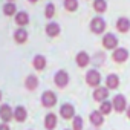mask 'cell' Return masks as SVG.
<instances>
[{
    "instance_id": "cell-1",
    "label": "cell",
    "mask_w": 130,
    "mask_h": 130,
    "mask_svg": "<svg viewBox=\"0 0 130 130\" xmlns=\"http://www.w3.org/2000/svg\"><path fill=\"white\" fill-rule=\"evenodd\" d=\"M101 74L96 71V69H90V71H87V74H86V83L89 84V86H92V87H100V84H101Z\"/></svg>"
},
{
    "instance_id": "cell-2",
    "label": "cell",
    "mask_w": 130,
    "mask_h": 130,
    "mask_svg": "<svg viewBox=\"0 0 130 130\" xmlns=\"http://www.w3.org/2000/svg\"><path fill=\"white\" fill-rule=\"evenodd\" d=\"M106 26L107 25H106L104 19H101V17H93L90 22V31L93 34H103L106 31Z\"/></svg>"
},
{
    "instance_id": "cell-3",
    "label": "cell",
    "mask_w": 130,
    "mask_h": 130,
    "mask_svg": "<svg viewBox=\"0 0 130 130\" xmlns=\"http://www.w3.org/2000/svg\"><path fill=\"white\" fill-rule=\"evenodd\" d=\"M112 104H113V110H115V112H118V113H121V112H124V110H125V107H127V100H125V96H124V95L118 93V95H115V96H113Z\"/></svg>"
},
{
    "instance_id": "cell-4",
    "label": "cell",
    "mask_w": 130,
    "mask_h": 130,
    "mask_svg": "<svg viewBox=\"0 0 130 130\" xmlns=\"http://www.w3.org/2000/svg\"><path fill=\"white\" fill-rule=\"evenodd\" d=\"M103 46L106 47V49H116L118 47V38H116V35L115 34H112V32H107V34H104V37H103Z\"/></svg>"
},
{
    "instance_id": "cell-5",
    "label": "cell",
    "mask_w": 130,
    "mask_h": 130,
    "mask_svg": "<svg viewBox=\"0 0 130 130\" xmlns=\"http://www.w3.org/2000/svg\"><path fill=\"white\" fill-rule=\"evenodd\" d=\"M54 83L57 84V87H66L69 84V74L66 71H58L54 77Z\"/></svg>"
},
{
    "instance_id": "cell-6",
    "label": "cell",
    "mask_w": 130,
    "mask_h": 130,
    "mask_svg": "<svg viewBox=\"0 0 130 130\" xmlns=\"http://www.w3.org/2000/svg\"><path fill=\"white\" fill-rule=\"evenodd\" d=\"M112 58L115 63H124L128 60V51L125 47H116L112 54Z\"/></svg>"
},
{
    "instance_id": "cell-7",
    "label": "cell",
    "mask_w": 130,
    "mask_h": 130,
    "mask_svg": "<svg viewBox=\"0 0 130 130\" xmlns=\"http://www.w3.org/2000/svg\"><path fill=\"white\" fill-rule=\"evenodd\" d=\"M41 104L44 107H54L57 104V95L52 92V90H46L43 95H41Z\"/></svg>"
},
{
    "instance_id": "cell-8",
    "label": "cell",
    "mask_w": 130,
    "mask_h": 130,
    "mask_svg": "<svg viewBox=\"0 0 130 130\" xmlns=\"http://www.w3.org/2000/svg\"><path fill=\"white\" fill-rule=\"evenodd\" d=\"M109 93H110V92H109L107 87H103V86L95 87V90H93V100L98 101V103H104V101H107Z\"/></svg>"
},
{
    "instance_id": "cell-9",
    "label": "cell",
    "mask_w": 130,
    "mask_h": 130,
    "mask_svg": "<svg viewBox=\"0 0 130 130\" xmlns=\"http://www.w3.org/2000/svg\"><path fill=\"white\" fill-rule=\"evenodd\" d=\"M60 115L64 118V119H71V118H75V109L72 104L66 103V104H63L60 107Z\"/></svg>"
},
{
    "instance_id": "cell-10",
    "label": "cell",
    "mask_w": 130,
    "mask_h": 130,
    "mask_svg": "<svg viewBox=\"0 0 130 130\" xmlns=\"http://www.w3.org/2000/svg\"><path fill=\"white\" fill-rule=\"evenodd\" d=\"M0 118L3 119V122H9L12 118H14V110L8 106V104H3L2 107H0Z\"/></svg>"
},
{
    "instance_id": "cell-11",
    "label": "cell",
    "mask_w": 130,
    "mask_h": 130,
    "mask_svg": "<svg viewBox=\"0 0 130 130\" xmlns=\"http://www.w3.org/2000/svg\"><path fill=\"white\" fill-rule=\"evenodd\" d=\"M89 119H90V124H92L93 127H101V125L104 124V115H103L100 110H93V112L90 113Z\"/></svg>"
},
{
    "instance_id": "cell-12",
    "label": "cell",
    "mask_w": 130,
    "mask_h": 130,
    "mask_svg": "<svg viewBox=\"0 0 130 130\" xmlns=\"http://www.w3.org/2000/svg\"><path fill=\"white\" fill-rule=\"evenodd\" d=\"M118 86H119V77L116 75V74H109L107 75V78H106V87L110 90H115V89H118Z\"/></svg>"
},
{
    "instance_id": "cell-13",
    "label": "cell",
    "mask_w": 130,
    "mask_h": 130,
    "mask_svg": "<svg viewBox=\"0 0 130 130\" xmlns=\"http://www.w3.org/2000/svg\"><path fill=\"white\" fill-rule=\"evenodd\" d=\"M75 61H77V64H78L80 68H86L87 64L90 63V57H89V54H87V52L81 51V52H78V54H77Z\"/></svg>"
},
{
    "instance_id": "cell-14",
    "label": "cell",
    "mask_w": 130,
    "mask_h": 130,
    "mask_svg": "<svg viewBox=\"0 0 130 130\" xmlns=\"http://www.w3.org/2000/svg\"><path fill=\"white\" fill-rule=\"evenodd\" d=\"M116 29H118L119 32H122V34L128 32V31H130V20H128L127 17H119L118 22H116Z\"/></svg>"
},
{
    "instance_id": "cell-15",
    "label": "cell",
    "mask_w": 130,
    "mask_h": 130,
    "mask_svg": "<svg viewBox=\"0 0 130 130\" xmlns=\"http://www.w3.org/2000/svg\"><path fill=\"white\" fill-rule=\"evenodd\" d=\"M44 127L47 130H54L57 127V115L55 113H47L44 116Z\"/></svg>"
},
{
    "instance_id": "cell-16",
    "label": "cell",
    "mask_w": 130,
    "mask_h": 130,
    "mask_svg": "<svg viewBox=\"0 0 130 130\" xmlns=\"http://www.w3.org/2000/svg\"><path fill=\"white\" fill-rule=\"evenodd\" d=\"M60 25L58 23H55V22H51V23H47L46 25V34L49 35V37H57L58 34H60Z\"/></svg>"
},
{
    "instance_id": "cell-17",
    "label": "cell",
    "mask_w": 130,
    "mask_h": 130,
    "mask_svg": "<svg viewBox=\"0 0 130 130\" xmlns=\"http://www.w3.org/2000/svg\"><path fill=\"white\" fill-rule=\"evenodd\" d=\"M26 116H28V112H26V109H25L23 106H17V107L14 109V118H15L19 122L26 121Z\"/></svg>"
},
{
    "instance_id": "cell-18",
    "label": "cell",
    "mask_w": 130,
    "mask_h": 130,
    "mask_svg": "<svg viewBox=\"0 0 130 130\" xmlns=\"http://www.w3.org/2000/svg\"><path fill=\"white\" fill-rule=\"evenodd\" d=\"M15 23H17L19 26L28 25V23H29V15H28V12H25V11L17 12V14H15Z\"/></svg>"
},
{
    "instance_id": "cell-19",
    "label": "cell",
    "mask_w": 130,
    "mask_h": 130,
    "mask_svg": "<svg viewBox=\"0 0 130 130\" xmlns=\"http://www.w3.org/2000/svg\"><path fill=\"white\" fill-rule=\"evenodd\" d=\"M14 40L17 41V43H25L26 40H28V31L26 29H23V28H20V29H17L15 32H14Z\"/></svg>"
},
{
    "instance_id": "cell-20",
    "label": "cell",
    "mask_w": 130,
    "mask_h": 130,
    "mask_svg": "<svg viewBox=\"0 0 130 130\" xmlns=\"http://www.w3.org/2000/svg\"><path fill=\"white\" fill-rule=\"evenodd\" d=\"M32 64H34V68H35L37 71H43V69L46 68V58H44L43 55H35Z\"/></svg>"
},
{
    "instance_id": "cell-21",
    "label": "cell",
    "mask_w": 130,
    "mask_h": 130,
    "mask_svg": "<svg viewBox=\"0 0 130 130\" xmlns=\"http://www.w3.org/2000/svg\"><path fill=\"white\" fill-rule=\"evenodd\" d=\"M25 86H26L28 90H35L38 87V78L35 75H29L26 78V81H25Z\"/></svg>"
},
{
    "instance_id": "cell-22",
    "label": "cell",
    "mask_w": 130,
    "mask_h": 130,
    "mask_svg": "<svg viewBox=\"0 0 130 130\" xmlns=\"http://www.w3.org/2000/svg\"><path fill=\"white\" fill-rule=\"evenodd\" d=\"M93 9L100 14L107 11V2L106 0H93Z\"/></svg>"
},
{
    "instance_id": "cell-23",
    "label": "cell",
    "mask_w": 130,
    "mask_h": 130,
    "mask_svg": "<svg viewBox=\"0 0 130 130\" xmlns=\"http://www.w3.org/2000/svg\"><path fill=\"white\" fill-rule=\"evenodd\" d=\"M3 14L5 15H15L17 14V8L12 2H8L5 6H3Z\"/></svg>"
},
{
    "instance_id": "cell-24",
    "label": "cell",
    "mask_w": 130,
    "mask_h": 130,
    "mask_svg": "<svg viewBox=\"0 0 130 130\" xmlns=\"http://www.w3.org/2000/svg\"><path fill=\"white\" fill-rule=\"evenodd\" d=\"M64 8L69 12H74L78 9V0H64Z\"/></svg>"
},
{
    "instance_id": "cell-25",
    "label": "cell",
    "mask_w": 130,
    "mask_h": 130,
    "mask_svg": "<svg viewBox=\"0 0 130 130\" xmlns=\"http://www.w3.org/2000/svg\"><path fill=\"white\" fill-rule=\"evenodd\" d=\"M112 109H113V104H112L110 101H104V103L100 104V112H101L103 115H109V113L112 112Z\"/></svg>"
},
{
    "instance_id": "cell-26",
    "label": "cell",
    "mask_w": 130,
    "mask_h": 130,
    "mask_svg": "<svg viewBox=\"0 0 130 130\" xmlns=\"http://www.w3.org/2000/svg\"><path fill=\"white\" fill-rule=\"evenodd\" d=\"M54 14H55V6L52 3H47L46 5V9H44V17L46 19H52Z\"/></svg>"
},
{
    "instance_id": "cell-27",
    "label": "cell",
    "mask_w": 130,
    "mask_h": 130,
    "mask_svg": "<svg viewBox=\"0 0 130 130\" xmlns=\"http://www.w3.org/2000/svg\"><path fill=\"white\" fill-rule=\"evenodd\" d=\"M83 125H84L83 118H81V116H75V118H74V122H72L74 130H83Z\"/></svg>"
},
{
    "instance_id": "cell-28",
    "label": "cell",
    "mask_w": 130,
    "mask_h": 130,
    "mask_svg": "<svg viewBox=\"0 0 130 130\" xmlns=\"http://www.w3.org/2000/svg\"><path fill=\"white\" fill-rule=\"evenodd\" d=\"M0 130H9V125H8L6 122H3V124H0Z\"/></svg>"
},
{
    "instance_id": "cell-29",
    "label": "cell",
    "mask_w": 130,
    "mask_h": 130,
    "mask_svg": "<svg viewBox=\"0 0 130 130\" xmlns=\"http://www.w3.org/2000/svg\"><path fill=\"white\" fill-rule=\"evenodd\" d=\"M127 116L130 118V106H128V109H127Z\"/></svg>"
},
{
    "instance_id": "cell-30",
    "label": "cell",
    "mask_w": 130,
    "mask_h": 130,
    "mask_svg": "<svg viewBox=\"0 0 130 130\" xmlns=\"http://www.w3.org/2000/svg\"><path fill=\"white\" fill-rule=\"evenodd\" d=\"M29 2H31V3H35V2H37V0H29Z\"/></svg>"
},
{
    "instance_id": "cell-31",
    "label": "cell",
    "mask_w": 130,
    "mask_h": 130,
    "mask_svg": "<svg viewBox=\"0 0 130 130\" xmlns=\"http://www.w3.org/2000/svg\"><path fill=\"white\" fill-rule=\"evenodd\" d=\"M0 100H2V92H0Z\"/></svg>"
},
{
    "instance_id": "cell-32",
    "label": "cell",
    "mask_w": 130,
    "mask_h": 130,
    "mask_svg": "<svg viewBox=\"0 0 130 130\" xmlns=\"http://www.w3.org/2000/svg\"><path fill=\"white\" fill-rule=\"evenodd\" d=\"M8 2H12V0H8Z\"/></svg>"
}]
</instances>
